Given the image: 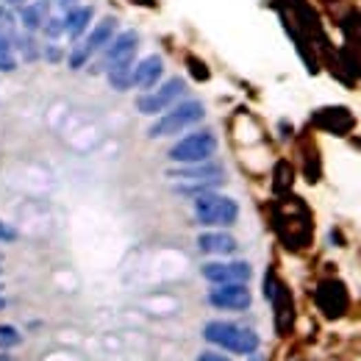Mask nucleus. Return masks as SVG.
Listing matches in <instances>:
<instances>
[{
	"instance_id": "nucleus-1",
	"label": "nucleus",
	"mask_w": 361,
	"mask_h": 361,
	"mask_svg": "<svg viewBox=\"0 0 361 361\" xmlns=\"http://www.w3.org/2000/svg\"><path fill=\"white\" fill-rule=\"evenodd\" d=\"M195 217L197 223L203 226H214V228H223V226H234L237 217H239V206L237 200L220 195V192H200L195 200Z\"/></svg>"
},
{
	"instance_id": "nucleus-2",
	"label": "nucleus",
	"mask_w": 361,
	"mask_h": 361,
	"mask_svg": "<svg viewBox=\"0 0 361 361\" xmlns=\"http://www.w3.org/2000/svg\"><path fill=\"white\" fill-rule=\"evenodd\" d=\"M203 336L211 344H220L231 353H242V355L256 353V347H259V333L245 325H234V322H208Z\"/></svg>"
},
{
	"instance_id": "nucleus-3",
	"label": "nucleus",
	"mask_w": 361,
	"mask_h": 361,
	"mask_svg": "<svg viewBox=\"0 0 361 361\" xmlns=\"http://www.w3.org/2000/svg\"><path fill=\"white\" fill-rule=\"evenodd\" d=\"M203 114H206L203 103H197V100H184V103H178L175 109H170V111L151 128V136H170V133H178V131H184V128L200 122Z\"/></svg>"
},
{
	"instance_id": "nucleus-4",
	"label": "nucleus",
	"mask_w": 361,
	"mask_h": 361,
	"mask_svg": "<svg viewBox=\"0 0 361 361\" xmlns=\"http://www.w3.org/2000/svg\"><path fill=\"white\" fill-rule=\"evenodd\" d=\"M217 151V139L211 131H197L189 133L186 139H181L175 148L170 151L173 162H184V164H195V162H206L211 153Z\"/></svg>"
},
{
	"instance_id": "nucleus-5",
	"label": "nucleus",
	"mask_w": 361,
	"mask_h": 361,
	"mask_svg": "<svg viewBox=\"0 0 361 361\" xmlns=\"http://www.w3.org/2000/svg\"><path fill=\"white\" fill-rule=\"evenodd\" d=\"M184 92H186L184 78H170V81H167L162 89H156L153 95H142V98L136 100V109H139L142 114H159V111L170 109Z\"/></svg>"
},
{
	"instance_id": "nucleus-6",
	"label": "nucleus",
	"mask_w": 361,
	"mask_h": 361,
	"mask_svg": "<svg viewBox=\"0 0 361 361\" xmlns=\"http://www.w3.org/2000/svg\"><path fill=\"white\" fill-rule=\"evenodd\" d=\"M208 303L226 311H245L250 306V292L242 283H217V289H211L208 295Z\"/></svg>"
},
{
	"instance_id": "nucleus-7",
	"label": "nucleus",
	"mask_w": 361,
	"mask_h": 361,
	"mask_svg": "<svg viewBox=\"0 0 361 361\" xmlns=\"http://www.w3.org/2000/svg\"><path fill=\"white\" fill-rule=\"evenodd\" d=\"M203 275L211 283H245L253 275V270L248 261H214L203 267Z\"/></svg>"
},
{
	"instance_id": "nucleus-8",
	"label": "nucleus",
	"mask_w": 361,
	"mask_h": 361,
	"mask_svg": "<svg viewBox=\"0 0 361 361\" xmlns=\"http://www.w3.org/2000/svg\"><path fill=\"white\" fill-rule=\"evenodd\" d=\"M170 178H181L186 184H220L223 181V170L217 164H203V162H195V167H181V170H170Z\"/></svg>"
},
{
	"instance_id": "nucleus-9",
	"label": "nucleus",
	"mask_w": 361,
	"mask_h": 361,
	"mask_svg": "<svg viewBox=\"0 0 361 361\" xmlns=\"http://www.w3.org/2000/svg\"><path fill=\"white\" fill-rule=\"evenodd\" d=\"M136 45H139V36H136L133 31L117 34V36H114V42H111V45L106 47L103 64H106V67H114V64H122V61H133Z\"/></svg>"
},
{
	"instance_id": "nucleus-10",
	"label": "nucleus",
	"mask_w": 361,
	"mask_h": 361,
	"mask_svg": "<svg viewBox=\"0 0 361 361\" xmlns=\"http://www.w3.org/2000/svg\"><path fill=\"white\" fill-rule=\"evenodd\" d=\"M164 72V61L162 56H148L144 61H139L133 67V87H142V89H153Z\"/></svg>"
},
{
	"instance_id": "nucleus-11",
	"label": "nucleus",
	"mask_w": 361,
	"mask_h": 361,
	"mask_svg": "<svg viewBox=\"0 0 361 361\" xmlns=\"http://www.w3.org/2000/svg\"><path fill=\"white\" fill-rule=\"evenodd\" d=\"M197 248L203 253H211V256H228V253L237 250V239L231 234L211 231V234H200L197 237Z\"/></svg>"
},
{
	"instance_id": "nucleus-12",
	"label": "nucleus",
	"mask_w": 361,
	"mask_h": 361,
	"mask_svg": "<svg viewBox=\"0 0 361 361\" xmlns=\"http://www.w3.org/2000/svg\"><path fill=\"white\" fill-rule=\"evenodd\" d=\"M114 28H117V20H114V17L100 20V23L95 25V31L89 34V39L84 42V45H87V50H89V53H98L100 47H106V45L111 42V36H114Z\"/></svg>"
},
{
	"instance_id": "nucleus-13",
	"label": "nucleus",
	"mask_w": 361,
	"mask_h": 361,
	"mask_svg": "<svg viewBox=\"0 0 361 361\" xmlns=\"http://www.w3.org/2000/svg\"><path fill=\"white\" fill-rule=\"evenodd\" d=\"M89 20H92V9H89V6L69 9V12H67V17H64V28L69 31V36H72V39H78V36H84V31H87Z\"/></svg>"
},
{
	"instance_id": "nucleus-14",
	"label": "nucleus",
	"mask_w": 361,
	"mask_h": 361,
	"mask_svg": "<svg viewBox=\"0 0 361 361\" xmlns=\"http://www.w3.org/2000/svg\"><path fill=\"white\" fill-rule=\"evenodd\" d=\"M50 3L47 0H39V6H23L20 9V20L25 31H36L39 25H45V14H47Z\"/></svg>"
},
{
	"instance_id": "nucleus-15",
	"label": "nucleus",
	"mask_w": 361,
	"mask_h": 361,
	"mask_svg": "<svg viewBox=\"0 0 361 361\" xmlns=\"http://www.w3.org/2000/svg\"><path fill=\"white\" fill-rule=\"evenodd\" d=\"M109 84L120 92L131 89L133 87V69H131V61H122V64H114L109 67Z\"/></svg>"
},
{
	"instance_id": "nucleus-16",
	"label": "nucleus",
	"mask_w": 361,
	"mask_h": 361,
	"mask_svg": "<svg viewBox=\"0 0 361 361\" xmlns=\"http://www.w3.org/2000/svg\"><path fill=\"white\" fill-rule=\"evenodd\" d=\"M14 47L25 56V61H34V58L39 56V47H36V42H34L31 31H28V34H17V36H14Z\"/></svg>"
},
{
	"instance_id": "nucleus-17",
	"label": "nucleus",
	"mask_w": 361,
	"mask_h": 361,
	"mask_svg": "<svg viewBox=\"0 0 361 361\" xmlns=\"http://www.w3.org/2000/svg\"><path fill=\"white\" fill-rule=\"evenodd\" d=\"M20 342H23V336H20L17 328L0 325V347H14V344H20Z\"/></svg>"
},
{
	"instance_id": "nucleus-18",
	"label": "nucleus",
	"mask_w": 361,
	"mask_h": 361,
	"mask_svg": "<svg viewBox=\"0 0 361 361\" xmlns=\"http://www.w3.org/2000/svg\"><path fill=\"white\" fill-rule=\"evenodd\" d=\"M89 50H87V45H81V47H76V50H72V56H69V67L72 69H78V67H84L87 61H89Z\"/></svg>"
},
{
	"instance_id": "nucleus-19",
	"label": "nucleus",
	"mask_w": 361,
	"mask_h": 361,
	"mask_svg": "<svg viewBox=\"0 0 361 361\" xmlns=\"http://www.w3.org/2000/svg\"><path fill=\"white\" fill-rule=\"evenodd\" d=\"M61 31H64V17H50V20H45V34H47L50 39H58Z\"/></svg>"
},
{
	"instance_id": "nucleus-20",
	"label": "nucleus",
	"mask_w": 361,
	"mask_h": 361,
	"mask_svg": "<svg viewBox=\"0 0 361 361\" xmlns=\"http://www.w3.org/2000/svg\"><path fill=\"white\" fill-rule=\"evenodd\" d=\"M0 34H12L14 36V17L3 6H0Z\"/></svg>"
},
{
	"instance_id": "nucleus-21",
	"label": "nucleus",
	"mask_w": 361,
	"mask_h": 361,
	"mask_svg": "<svg viewBox=\"0 0 361 361\" xmlns=\"http://www.w3.org/2000/svg\"><path fill=\"white\" fill-rule=\"evenodd\" d=\"M0 69H6V72L14 69V58H12V53H0Z\"/></svg>"
},
{
	"instance_id": "nucleus-22",
	"label": "nucleus",
	"mask_w": 361,
	"mask_h": 361,
	"mask_svg": "<svg viewBox=\"0 0 361 361\" xmlns=\"http://www.w3.org/2000/svg\"><path fill=\"white\" fill-rule=\"evenodd\" d=\"M14 237H17V234H14V231H12V228H6V226H3V223H0V239H3V242H12V239H14Z\"/></svg>"
},
{
	"instance_id": "nucleus-23",
	"label": "nucleus",
	"mask_w": 361,
	"mask_h": 361,
	"mask_svg": "<svg viewBox=\"0 0 361 361\" xmlns=\"http://www.w3.org/2000/svg\"><path fill=\"white\" fill-rule=\"evenodd\" d=\"M197 361H228L226 355H220V353H203Z\"/></svg>"
},
{
	"instance_id": "nucleus-24",
	"label": "nucleus",
	"mask_w": 361,
	"mask_h": 361,
	"mask_svg": "<svg viewBox=\"0 0 361 361\" xmlns=\"http://www.w3.org/2000/svg\"><path fill=\"white\" fill-rule=\"evenodd\" d=\"M45 56H47V61H58V58H61V50H58V47H53V45H50V47H47V50H45Z\"/></svg>"
},
{
	"instance_id": "nucleus-25",
	"label": "nucleus",
	"mask_w": 361,
	"mask_h": 361,
	"mask_svg": "<svg viewBox=\"0 0 361 361\" xmlns=\"http://www.w3.org/2000/svg\"><path fill=\"white\" fill-rule=\"evenodd\" d=\"M6 3H12V6H23L25 0H6Z\"/></svg>"
},
{
	"instance_id": "nucleus-26",
	"label": "nucleus",
	"mask_w": 361,
	"mask_h": 361,
	"mask_svg": "<svg viewBox=\"0 0 361 361\" xmlns=\"http://www.w3.org/2000/svg\"><path fill=\"white\" fill-rule=\"evenodd\" d=\"M58 3H61V6H72V3H76V0H58Z\"/></svg>"
},
{
	"instance_id": "nucleus-27",
	"label": "nucleus",
	"mask_w": 361,
	"mask_h": 361,
	"mask_svg": "<svg viewBox=\"0 0 361 361\" xmlns=\"http://www.w3.org/2000/svg\"><path fill=\"white\" fill-rule=\"evenodd\" d=\"M3 306H6V300H3V298H0V309H3Z\"/></svg>"
}]
</instances>
